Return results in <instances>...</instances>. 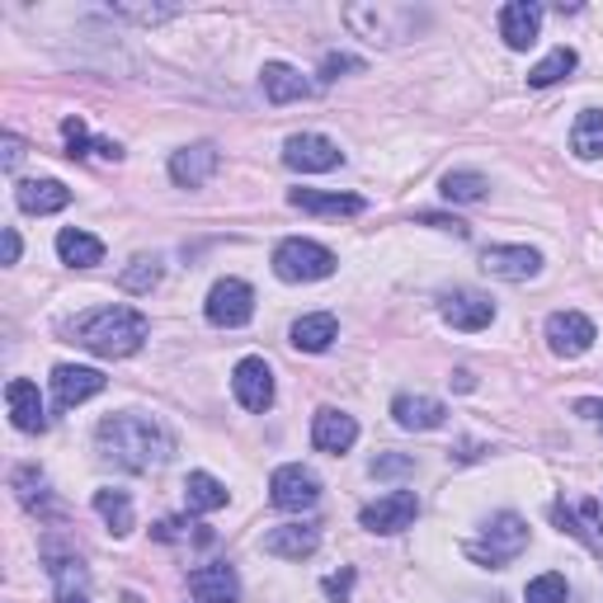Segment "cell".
<instances>
[{"label":"cell","mask_w":603,"mask_h":603,"mask_svg":"<svg viewBox=\"0 0 603 603\" xmlns=\"http://www.w3.org/2000/svg\"><path fill=\"white\" fill-rule=\"evenodd\" d=\"M99 439V452H105L109 462L128 467V472H151V467H165L175 452V439L165 434L151 415H105L95 429Z\"/></svg>","instance_id":"cell-1"},{"label":"cell","mask_w":603,"mask_h":603,"mask_svg":"<svg viewBox=\"0 0 603 603\" xmlns=\"http://www.w3.org/2000/svg\"><path fill=\"white\" fill-rule=\"evenodd\" d=\"M146 316L132 311V307H95L86 316H76V321H66V340L90 349L99 359H128L138 354L146 344Z\"/></svg>","instance_id":"cell-2"},{"label":"cell","mask_w":603,"mask_h":603,"mask_svg":"<svg viewBox=\"0 0 603 603\" xmlns=\"http://www.w3.org/2000/svg\"><path fill=\"white\" fill-rule=\"evenodd\" d=\"M524 547H528V524H524V518H518V514H495L491 524H485L481 538L467 542V557H472L476 566H485V571H505Z\"/></svg>","instance_id":"cell-3"},{"label":"cell","mask_w":603,"mask_h":603,"mask_svg":"<svg viewBox=\"0 0 603 603\" xmlns=\"http://www.w3.org/2000/svg\"><path fill=\"white\" fill-rule=\"evenodd\" d=\"M335 264H340V260H335L326 245L302 241V237L278 241V250H274V274L283 283H321V278L335 274Z\"/></svg>","instance_id":"cell-4"},{"label":"cell","mask_w":603,"mask_h":603,"mask_svg":"<svg viewBox=\"0 0 603 603\" xmlns=\"http://www.w3.org/2000/svg\"><path fill=\"white\" fill-rule=\"evenodd\" d=\"M316 500H321V476H316L311 467L288 462V467H278V472L270 476V505L274 509L302 514V509H316Z\"/></svg>","instance_id":"cell-5"},{"label":"cell","mask_w":603,"mask_h":603,"mask_svg":"<svg viewBox=\"0 0 603 603\" xmlns=\"http://www.w3.org/2000/svg\"><path fill=\"white\" fill-rule=\"evenodd\" d=\"M204 316H208L212 326H222V330L250 326V316H255V293H250V283H241V278H217L212 293H208V302H204Z\"/></svg>","instance_id":"cell-6"},{"label":"cell","mask_w":603,"mask_h":603,"mask_svg":"<svg viewBox=\"0 0 603 603\" xmlns=\"http://www.w3.org/2000/svg\"><path fill=\"white\" fill-rule=\"evenodd\" d=\"M340 161H344V151L330 138H321V132H293V138L283 142V165L302 171V175H326Z\"/></svg>","instance_id":"cell-7"},{"label":"cell","mask_w":603,"mask_h":603,"mask_svg":"<svg viewBox=\"0 0 603 603\" xmlns=\"http://www.w3.org/2000/svg\"><path fill=\"white\" fill-rule=\"evenodd\" d=\"M599 340V330L594 321L584 311H551L547 316V344H551V354H561V359H580V354H590Z\"/></svg>","instance_id":"cell-8"},{"label":"cell","mask_w":603,"mask_h":603,"mask_svg":"<svg viewBox=\"0 0 603 603\" xmlns=\"http://www.w3.org/2000/svg\"><path fill=\"white\" fill-rule=\"evenodd\" d=\"M481 270L491 278H505V283H528L542 274V255L533 245H485Z\"/></svg>","instance_id":"cell-9"},{"label":"cell","mask_w":603,"mask_h":603,"mask_svg":"<svg viewBox=\"0 0 603 603\" xmlns=\"http://www.w3.org/2000/svg\"><path fill=\"white\" fill-rule=\"evenodd\" d=\"M415 514H420V500H415V491H392V495L373 500V505H363L359 509V524L368 533H401V528L415 524Z\"/></svg>","instance_id":"cell-10"},{"label":"cell","mask_w":603,"mask_h":603,"mask_svg":"<svg viewBox=\"0 0 603 603\" xmlns=\"http://www.w3.org/2000/svg\"><path fill=\"white\" fill-rule=\"evenodd\" d=\"M231 392H237V401L245 410H270L274 406V368L264 363V359H241L237 363V373H231Z\"/></svg>","instance_id":"cell-11"},{"label":"cell","mask_w":603,"mask_h":603,"mask_svg":"<svg viewBox=\"0 0 603 603\" xmlns=\"http://www.w3.org/2000/svg\"><path fill=\"white\" fill-rule=\"evenodd\" d=\"M217 165H222V151L212 142H194V146H179L171 156V179L179 189H204V184L217 175Z\"/></svg>","instance_id":"cell-12"},{"label":"cell","mask_w":603,"mask_h":603,"mask_svg":"<svg viewBox=\"0 0 603 603\" xmlns=\"http://www.w3.org/2000/svg\"><path fill=\"white\" fill-rule=\"evenodd\" d=\"M99 392H105V373H99V368H76V363L53 368V401H57V410H72V406H80V401H90Z\"/></svg>","instance_id":"cell-13"},{"label":"cell","mask_w":603,"mask_h":603,"mask_svg":"<svg viewBox=\"0 0 603 603\" xmlns=\"http://www.w3.org/2000/svg\"><path fill=\"white\" fill-rule=\"evenodd\" d=\"M542 33V6L538 0H509L505 10H500V39H505L514 53H524V47L538 43Z\"/></svg>","instance_id":"cell-14"},{"label":"cell","mask_w":603,"mask_h":603,"mask_svg":"<svg viewBox=\"0 0 603 603\" xmlns=\"http://www.w3.org/2000/svg\"><path fill=\"white\" fill-rule=\"evenodd\" d=\"M443 321L452 326V330H485L495 321V302L491 297H481V293H472V288H452L448 297H443Z\"/></svg>","instance_id":"cell-15"},{"label":"cell","mask_w":603,"mask_h":603,"mask_svg":"<svg viewBox=\"0 0 603 603\" xmlns=\"http://www.w3.org/2000/svg\"><path fill=\"white\" fill-rule=\"evenodd\" d=\"M189 594L194 603H241V580L227 561H212L189 571Z\"/></svg>","instance_id":"cell-16"},{"label":"cell","mask_w":603,"mask_h":603,"mask_svg":"<svg viewBox=\"0 0 603 603\" xmlns=\"http://www.w3.org/2000/svg\"><path fill=\"white\" fill-rule=\"evenodd\" d=\"M311 443L330 452V458H340V452H349L359 443V420L354 415H344V410H316V420H311Z\"/></svg>","instance_id":"cell-17"},{"label":"cell","mask_w":603,"mask_h":603,"mask_svg":"<svg viewBox=\"0 0 603 603\" xmlns=\"http://www.w3.org/2000/svg\"><path fill=\"white\" fill-rule=\"evenodd\" d=\"M260 547L270 551V557H278V561H302V557H311V551L321 547V528H316V524H283V528L264 533Z\"/></svg>","instance_id":"cell-18"},{"label":"cell","mask_w":603,"mask_h":603,"mask_svg":"<svg viewBox=\"0 0 603 603\" xmlns=\"http://www.w3.org/2000/svg\"><path fill=\"white\" fill-rule=\"evenodd\" d=\"M6 406H10V420L20 434H43L47 429V415H43V396L29 377H10L6 387Z\"/></svg>","instance_id":"cell-19"},{"label":"cell","mask_w":603,"mask_h":603,"mask_svg":"<svg viewBox=\"0 0 603 603\" xmlns=\"http://www.w3.org/2000/svg\"><path fill=\"white\" fill-rule=\"evenodd\" d=\"M260 86H264V99H270V105H293V99H311V80L302 76L297 66H288V62H264Z\"/></svg>","instance_id":"cell-20"},{"label":"cell","mask_w":603,"mask_h":603,"mask_svg":"<svg viewBox=\"0 0 603 603\" xmlns=\"http://www.w3.org/2000/svg\"><path fill=\"white\" fill-rule=\"evenodd\" d=\"M392 420L401 429H439L448 420V406L443 401H434V396H410V392H401L392 401Z\"/></svg>","instance_id":"cell-21"},{"label":"cell","mask_w":603,"mask_h":603,"mask_svg":"<svg viewBox=\"0 0 603 603\" xmlns=\"http://www.w3.org/2000/svg\"><path fill=\"white\" fill-rule=\"evenodd\" d=\"M14 204H20L24 212H62L66 204H72V189H66L62 179H24L20 189H14Z\"/></svg>","instance_id":"cell-22"},{"label":"cell","mask_w":603,"mask_h":603,"mask_svg":"<svg viewBox=\"0 0 603 603\" xmlns=\"http://www.w3.org/2000/svg\"><path fill=\"white\" fill-rule=\"evenodd\" d=\"M288 204L302 212H316V217H359L368 208L359 194H321V189H293Z\"/></svg>","instance_id":"cell-23"},{"label":"cell","mask_w":603,"mask_h":603,"mask_svg":"<svg viewBox=\"0 0 603 603\" xmlns=\"http://www.w3.org/2000/svg\"><path fill=\"white\" fill-rule=\"evenodd\" d=\"M10 491L20 495V505L29 514H39V518H53L57 514L53 495H47V476L39 472V467H14V472H10Z\"/></svg>","instance_id":"cell-24"},{"label":"cell","mask_w":603,"mask_h":603,"mask_svg":"<svg viewBox=\"0 0 603 603\" xmlns=\"http://www.w3.org/2000/svg\"><path fill=\"white\" fill-rule=\"evenodd\" d=\"M335 335H340V321H335L330 311H311V316H302V321H293V344L302 354H326L335 344Z\"/></svg>","instance_id":"cell-25"},{"label":"cell","mask_w":603,"mask_h":603,"mask_svg":"<svg viewBox=\"0 0 603 603\" xmlns=\"http://www.w3.org/2000/svg\"><path fill=\"white\" fill-rule=\"evenodd\" d=\"M57 255H62V264H72V270H95V264L105 260V241L80 227H66L57 237Z\"/></svg>","instance_id":"cell-26"},{"label":"cell","mask_w":603,"mask_h":603,"mask_svg":"<svg viewBox=\"0 0 603 603\" xmlns=\"http://www.w3.org/2000/svg\"><path fill=\"white\" fill-rule=\"evenodd\" d=\"M227 505V485L208 476V472H189V481H184V509L189 514H212Z\"/></svg>","instance_id":"cell-27"},{"label":"cell","mask_w":603,"mask_h":603,"mask_svg":"<svg viewBox=\"0 0 603 603\" xmlns=\"http://www.w3.org/2000/svg\"><path fill=\"white\" fill-rule=\"evenodd\" d=\"M571 151L580 161H599L603 156V109H584L575 128H571Z\"/></svg>","instance_id":"cell-28"},{"label":"cell","mask_w":603,"mask_h":603,"mask_svg":"<svg viewBox=\"0 0 603 603\" xmlns=\"http://www.w3.org/2000/svg\"><path fill=\"white\" fill-rule=\"evenodd\" d=\"M95 514L109 524L113 538H128V533H132V500H128V491H95Z\"/></svg>","instance_id":"cell-29"},{"label":"cell","mask_w":603,"mask_h":603,"mask_svg":"<svg viewBox=\"0 0 603 603\" xmlns=\"http://www.w3.org/2000/svg\"><path fill=\"white\" fill-rule=\"evenodd\" d=\"M571 72H575V47H551V53L528 72V86L547 90V86H557V80H566Z\"/></svg>","instance_id":"cell-30"},{"label":"cell","mask_w":603,"mask_h":603,"mask_svg":"<svg viewBox=\"0 0 603 603\" xmlns=\"http://www.w3.org/2000/svg\"><path fill=\"white\" fill-rule=\"evenodd\" d=\"M485 189H491V179H485V175H476V171H448L439 194L448 198V204H481Z\"/></svg>","instance_id":"cell-31"},{"label":"cell","mask_w":603,"mask_h":603,"mask_svg":"<svg viewBox=\"0 0 603 603\" xmlns=\"http://www.w3.org/2000/svg\"><path fill=\"white\" fill-rule=\"evenodd\" d=\"M161 283V260L156 255H138L128 264V270L119 274V288L123 293H151Z\"/></svg>","instance_id":"cell-32"},{"label":"cell","mask_w":603,"mask_h":603,"mask_svg":"<svg viewBox=\"0 0 603 603\" xmlns=\"http://www.w3.org/2000/svg\"><path fill=\"white\" fill-rule=\"evenodd\" d=\"M524 599H528V603H566V599H571V584H566V575L547 571V575H538V580L528 584Z\"/></svg>","instance_id":"cell-33"},{"label":"cell","mask_w":603,"mask_h":603,"mask_svg":"<svg viewBox=\"0 0 603 603\" xmlns=\"http://www.w3.org/2000/svg\"><path fill=\"white\" fill-rule=\"evenodd\" d=\"M62 142H66V156H90V146H95V138H90V128H86V119H62Z\"/></svg>","instance_id":"cell-34"},{"label":"cell","mask_w":603,"mask_h":603,"mask_svg":"<svg viewBox=\"0 0 603 603\" xmlns=\"http://www.w3.org/2000/svg\"><path fill=\"white\" fill-rule=\"evenodd\" d=\"M551 518H557V528H561V533H571V538H580V542L590 547V551H603V542L594 538L590 528H580V518H575L571 509H566V505H551Z\"/></svg>","instance_id":"cell-35"},{"label":"cell","mask_w":603,"mask_h":603,"mask_svg":"<svg viewBox=\"0 0 603 603\" xmlns=\"http://www.w3.org/2000/svg\"><path fill=\"white\" fill-rule=\"evenodd\" d=\"M368 472L373 476H415V458H406V452H387V458L368 462Z\"/></svg>","instance_id":"cell-36"},{"label":"cell","mask_w":603,"mask_h":603,"mask_svg":"<svg viewBox=\"0 0 603 603\" xmlns=\"http://www.w3.org/2000/svg\"><path fill=\"white\" fill-rule=\"evenodd\" d=\"M113 14H123V20H138V24H161L171 20V6H113Z\"/></svg>","instance_id":"cell-37"},{"label":"cell","mask_w":603,"mask_h":603,"mask_svg":"<svg viewBox=\"0 0 603 603\" xmlns=\"http://www.w3.org/2000/svg\"><path fill=\"white\" fill-rule=\"evenodd\" d=\"M420 222H425V227H439V231H452V237H458V241H467V237H472V227H467L462 217H443V212H420Z\"/></svg>","instance_id":"cell-38"},{"label":"cell","mask_w":603,"mask_h":603,"mask_svg":"<svg viewBox=\"0 0 603 603\" xmlns=\"http://www.w3.org/2000/svg\"><path fill=\"white\" fill-rule=\"evenodd\" d=\"M340 72H363V62L349 57V53H330L321 62V80H340Z\"/></svg>","instance_id":"cell-39"},{"label":"cell","mask_w":603,"mask_h":603,"mask_svg":"<svg viewBox=\"0 0 603 603\" xmlns=\"http://www.w3.org/2000/svg\"><path fill=\"white\" fill-rule=\"evenodd\" d=\"M0 151H6V156H0V165H6V171L14 175V171H20V161H24V142L14 138V132H6V138H0Z\"/></svg>","instance_id":"cell-40"},{"label":"cell","mask_w":603,"mask_h":603,"mask_svg":"<svg viewBox=\"0 0 603 603\" xmlns=\"http://www.w3.org/2000/svg\"><path fill=\"white\" fill-rule=\"evenodd\" d=\"M349 590H354V571H349V566H344L340 575H330V580H326L330 603H349Z\"/></svg>","instance_id":"cell-41"},{"label":"cell","mask_w":603,"mask_h":603,"mask_svg":"<svg viewBox=\"0 0 603 603\" xmlns=\"http://www.w3.org/2000/svg\"><path fill=\"white\" fill-rule=\"evenodd\" d=\"M575 410L584 415V420H594V425L603 429V401H590V396H584V401H575Z\"/></svg>","instance_id":"cell-42"},{"label":"cell","mask_w":603,"mask_h":603,"mask_svg":"<svg viewBox=\"0 0 603 603\" xmlns=\"http://www.w3.org/2000/svg\"><path fill=\"white\" fill-rule=\"evenodd\" d=\"M95 156H105V161H123V146H119V142H109V138H95Z\"/></svg>","instance_id":"cell-43"},{"label":"cell","mask_w":603,"mask_h":603,"mask_svg":"<svg viewBox=\"0 0 603 603\" xmlns=\"http://www.w3.org/2000/svg\"><path fill=\"white\" fill-rule=\"evenodd\" d=\"M6 264H20V231L6 227Z\"/></svg>","instance_id":"cell-44"},{"label":"cell","mask_w":603,"mask_h":603,"mask_svg":"<svg viewBox=\"0 0 603 603\" xmlns=\"http://www.w3.org/2000/svg\"><path fill=\"white\" fill-rule=\"evenodd\" d=\"M57 603H90L86 594H57Z\"/></svg>","instance_id":"cell-45"}]
</instances>
